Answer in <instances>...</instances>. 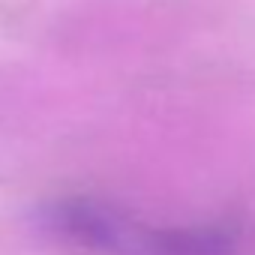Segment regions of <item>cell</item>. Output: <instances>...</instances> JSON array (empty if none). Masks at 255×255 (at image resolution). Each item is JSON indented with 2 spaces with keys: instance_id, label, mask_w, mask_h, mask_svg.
I'll use <instances>...</instances> for the list:
<instances>
[{
  "instance_id": "obj_1",
  "label": "cell",
  "mask_w": 255,
  "mask_h": 255,
  "mask_svg": "<svg viewBox=\"0 0 255 255\" xmlns=\"http://www.w3.org/2000/svg\"><path fill=\"white\" fill-rule=\"evenodd\" d=\"M57 234L111 255H234L240 234L228 225L147 228L90 201H66L48 213Z\"/></svg>"
}]
</instances>
